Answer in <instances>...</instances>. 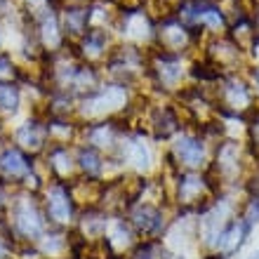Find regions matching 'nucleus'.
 I'll return each mask as SVG.
<instances>
[{
  "label": "nucleus",
  "instance_id": "obj_9",
  "mask_svg": "<svg viewBox=\"0 0 259 259\" xmlns=\"http://www.w3.org/2000/svg\"><path fill=\"white\" fill-rule=\"evenodd\" d=\"M19 142L24 144V146H33V149H38V146H40V135L35 132L33 125H26V127L19 132Z\"/></svg>",
  "mask_w": 259,
  "mask_h": 259
},
{
  "label": "nucleus",
  "instance_id": "obj_1",
  "mask_svg": "<svg viewBox=\"0 0 259 259\" xmlns=\"http://www.w3.org/2000/svg\"><path fill=\"white\" fill-rule=\"evenodd\" d=\"M175 153H177V158L184 165L196 167V165L203 163L205 149H203V142H198L193 137H182V139L175 144Z\"/></svg>",
  "mask_w": 259,
  "mask_h": 259
},
{
  "label": "nucleus",
  "instance_id": "obj_6",
  "mask_svg": "<svg viewBox=\"0 0 259 259\" xmlns=\"http://www.w3.org/2000/svg\"><path fill=\"white\" fill-rule=\"evenodd\" d=\"M88 24V12H82V10H66V26L68 31H73V33H80L82 28Z\"/></svg>",
  "mask_w": 259,
  "mask_h": 259
},
{
  "label": "nucleus",
  "instance_id": "obj_2",
  "mask_svg": "<svg viewBox=\"0 0 259 259\" xmlns=\"http://www.w3.org/2000/svg\"><path fill=\"white\" fill-rule=\"evenodd\" d=\"M17 226H19L21 233H26L31 238L40 233V219H38V214H35L31 205H21L17 210Z\"/></svg>",
  "mask_w": 259,
  "mask_h": 259
},
{
  "label": "nucleus",
  "instance_id": "obj_14",
  "mask_svg": "<svg viewBox=\"0 0 259 259\" xmlns=\"http://www.w3.org/2000/svg\"><path fill=\"white\" fill-rule=\"evenodd\" d=\"M247 259H259V252H252V254H250V257H247Z\"/></svg>",
  "mask_w": 259,
  "mask_h": 259
},
{
  "label": "nucleus",
  "instance_id": "obj_12",
  "mask_svg": "<svg viewBox=\"0 0 259 259\" xmlns=\"http://www.w3.org/2000/svg\"><path fill=\"white\" fill-rule=\"evenodd\" d=\"M132 160H135L137 167H149V149H146L144 144L137 142L135 144V158H132Z\"/></svg>",
  "mask_w": 259,
  "mask_h": 259
},
{
  "label": "nucleus",
  "instance_id": "obj_5",
  "mask_svg": "<svg viewBox=\"0 0 259 259\" xmlns=\"http://www.w3.org/2000/svg\"><path fill=\"white\" fill-rule=\"evenodd\" d=\"M19 102V95H17V88L7 85V82H0V109L12 111Z\"/></svg>",
  "mask_w": 259,
  "mask_h": 259
},
{
  "label": "nucleus",
  "instance_id": "obj_3",
  "mask_svg": "<svg viewBox=\"0 0 259 259\" xmlns=\"http://www.w3.org/2000/svg\"><path fill=\"white\" fill-rule=\"evenodd\" d=\"M50 214L57 222H66L71 217V203H68V196L64 189H55L50 193Z\"/></svg>",
  "mask_w": 259,
  "mask_h": 259
},
{
  "label": "nucleus",
  "instance_id": "obj_10",
  "mask_svg": "<svg viewBox=\"0 0 259 259\" xmlns=\"http://www.w3.org/2000/svg\"><path fill=\"white\" fill-rule=\"evenodd\" d=\"M229 95H231L229 99H231L233 106H245V104L250 102V97H247L243 85H231V88H229Z\"/></svg>",
  "mask_w": 259,
  "mask_h": 259
},
{
  "label": "nucleus",
  "instance_id": "obj_8",
  "mask_svg": "<svg viewBox=\"0 0 259 259\" xmlns=\"http://www.w3.org/2000/svg\"><path fill=\"white\" fill-rule=\"evenodd\" d=\"M200 189H203L200 179L198 177H186L184 182H182V186H179V196L184 198V200H191L193 193H200Z\"/></svg>",
  "mask_w": 259,
  "mask_h": 259
},
{
  "label": "nucleus",
  "instance_id": "obj_4",
  "mask_svg": "<svg viewBox=\"0 0 259 259\" xmlns=\"http://www.w3.org/2000/svg\"><path fill=\"white\" fill-rule=\"evenodd\" d=\"M0 165H3V170H5L7 175H12V177H17V175H24V172H28L26 158L21 156L19 151H5V156H3Z\"/></svg>",
  "mask_w": 259,
  "mask_h": 259
},
{
  "label": "nucleus",
  "instance_id": "obj_13",
  "mask_svg": "<svg viewBox=\"0 0 259 259\" xmlns=\"http://www.w3.org/2000/svg\"><path fill=\"white\" fill-rule=\"evenodd\" d=\"M7 75H12V64L7 57H0V78H7Z\"/></svg>",
  "mask_w": 259,
  "mask_h": 259
},
{
  "label": "nucleus",
  "instance_id": "obj_11",
  "mask_svg": "<svg viewBox=\"0 0 259 259\" xmlns=\"http://www.w3.org/2000/svg\"><path fill=\"white\" fill-rule=\"evenodd\" d=\"M80 160H82V167L90 172H99V158H97V153L92 149L82 151L80 153Z\"/></svg>",
  "mask_w": 259,
  "mask_h": 259
},
{
  "label": "nucleus",
  "instance_id": "obj_7",
  "mask_svg": "<svg viewBox=\"0 0 259 259\" xmlns=\"http://www.w3.org/2000/svg\"><path fill=\"white\" fill-rule=\"evenodd\" d=\"M160 219V214H158L156 210H151V207H144V212H139L137 214V224L142 226L144 231H153V229H158V222Z\"/></svg>",
  "mask_w": 259,
  "mask_h": 259
}]
</instances>
